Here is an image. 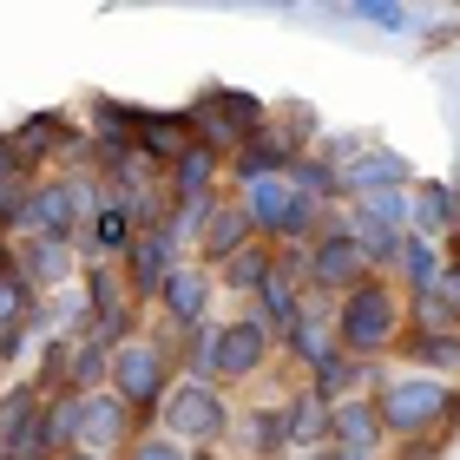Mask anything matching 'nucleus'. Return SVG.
<instances>
[{
    "instance_id": "9b49d317",
    "label": "nucleus",
    "mask_w": 460,
    "mask_h": 460,
    "mask_svg": "<svg viewBox=\"0 0 460 460\" xmlns=\"http://www.w3.org/2000/svg\"><path fill=\"white\" fill-rule=\"evenodd\" d=\"M73 270H79V243H66V237H27V243H13V257H7V277H20L33 296L66 289Z\"/></svg>"
},
{
    "instance_id": "412c9836",
    "label": "nucleus",
    "mask_w": 460,
    "mask_h": 460,
    "mask_svg": "<svg viewBox=\"0 0 460 460\" xmlns=\"http://www.w3.org/2000/svg\"><path fill=\"white\" fill-rule=\"evenodd\" d=\"M303 460H375V454H342V447H316V454H303Z\"/></svg>"
},
{
    "instance_id": "f03ea898",
    "label": "nucleus",
    "mask_w": 460,
    "mask_h": 460,
    "mask_svg": "<svg viewBox=\"0 0 460 460\" xmlns=\"http://www.w3.org/2000/svg\"><path fill=\"white\" fill-rule=\"evenodd\" d=\"M270 355H283V349H277V336H270L257 316H230V323H211V329H198V336H184V375L217 382L230 394V388L257 382V375L270 368Z\"/></svg>"
},
{
    "instance_id": "7ed1b4c3",
    "label": "nucleus",
    "mask_w": 460,
    "mask_h": 460,
    "mask_svg": "<svg viewBox=\"0 0 460 460\" xmlns=\"http://www.w3.org/2000/svg\"><path fill=\"white\" fill-rule=\"evenodd\" d=\"M336 342H342V355H355V362L402 355V342H408V283H394L382 270L375 283L342 296L336 303Z\"/></svg>"
},
{
    "instance_id": "2eb2a0df",
    "label": "nucleus",
    "mask_w": 460,
    "mask_h": 460,
    "mask_svg": "<svg viewBox=\"0 0 460 460\" xmlns=\"http://www.w3.org/2000/svg\"><path fill=\"white\" fill-rule=\"evenodd\" d=\"M132 237H138V217L125 211L119 198H106L93 211V224H86V243H93V263H125V250H132Z\"/></svg>"
},
{
    "instance_id": "4be33fe9",
    "label": "nucleus",
    "mask_w": 460,
    "mask_h": 460,
    "mask_svg": "<svg viewBox=\"0 0 460 460\" xmlns=\"http://www.w3.org/2000/svg\"><path fill=\"white\" fill-rule=\"evenodd\" d=\"M191 460H224V447H204V454H191Z\"/></svg>"
},
{
    "instance_id": "9d476101",
    "label": "nucleus",
    "mask_w": 460,
    "mask_h": 460,
    "mask_svg": "<svg viewBox=\"0 0 460 460\" xmlns=\"http://www.w3.org/2000/svg\"><path fill=\"white\" fill-rule=\"evenodd\" d=\"M145 428H152V421H145V414H132V408H125L112 388H99V394H79V447H73V454L119 460V454L132 447Z\"/></svg>"
},
{
    "instance_id": "0eeeda50",
    "label": "nucleus",
    "mask_w": 460,
    "mask_h": 460,
    "mask_svg": "<svg viewBox=\"0 0 460 460\" xmlns=\"http://www.w3.org/2000/svg\"><path fill=\"white\" fill-rule=\"evenodd\" d=\"M211 303H217V270H204V263L184 257L172 277H164V289H158V329L178 342V355H184V336L211 329Z\"/></svg>"
},
{
    "instance_id": "6ab92c4d",
    "label": "nucleus",
    "mask_w": 460,
    "mask_h": 460,
    "mask_svg": "<svg viewBox=\"0 0 460 460\" xmlns=\"http://www.w3.org/2000/svg\"><path fill=\"white\" fill-rule=\"evenodd\" d=\"M119 460H191V447H184V441H172L164 428H145V434H138V441L125 447Z\"/></svg>"
},
{
    "instance_id": "423d86ee",
    "label": "nucleus",
    "mask_w": 460,
    "mask_h": 460,
    "mask_svg": "<svg viewBox=\"0 0 460 460\" xmlns=\"http://www.w3.org/2000/svg\"><path fill=\"white\" fill-rule=\"evenodd\" d=\"M375 277H382V263L368 257V243L355 237L349 224H329L323 237L303 250V283H309V296H323V303H342Z\"/></svg>"
},
{
    "instance_id": "f3484780",
    "label": "nucleus",
    "mask_w": 460,
    "mask_h": 460,
    "mask_svg": "<svg viewBox=\"0 0 460 460\" xmlns=\"http://www.w3.org/2000/svg\"><path fill=\"white\" fill-rule=\"evenodd\" d=\"M33 303H40V296H33V289L20 283V277L0 283V362H7V355L27 342V329H33V316H40Z\"/></svg>"
},
{
    "instance_id": "6e6552de",
    "label": "nucleus",
    "mask_w": 460,
    "mask_h": 460,
    "mask_svg": "<svg viewBox=\"0 0 460 460\" xmlns=\"http://www.w3.org/2000/svg\"><path fill=\"white\" fill-rule=\"evenodd\" d=\"M257 243V217L243 211V198L237 191H217L211 204L198 211V224H191V263H204V270H224L237 250H250Z\"/></svg>"
},
{
    "instance_id": "ddd939ff",
    "label": "nucleus",
    "mask_w": 460,
    "mask_h": 460,
    "mask_svg": "<svg viewBox=\"0 0 460 460\" xmlns=\"http://www.w3.org/2000/svg\"><path fill=\"white\" fill-rule=\"evenodd\" d=\"M40 428H47V394H40L33 382H13L7 394H0V454L33 441Z\"/></svg>"
},
{
    "instance_id": "b1692460",
    "label": "nucleus",
    "mask_w": 460,
    "mask_h": 460,
    "mask_svg": "<svg viewBox=\"0 0 460 460\" xmlns=\"http://www.w3.org/2000/svg\"><path fill=\"white\" fill-rule=\"evenodd\" d=\"M59 460H99V454H59Z\"/></svg>"
},
{
    "instance_id": "aec40b11",
    "label": "nucleus",
    "mask_w": 460,
    "mask_h": 460,
    "mask_svg": "<svg viewBox=\"0 0 460 460\" xmlns=\"http://www.w3.org/2000/svg\"><path fill=\"white\" fill-rule=\"evenodd\" d=\"M414 217H421L428 230H441V224H454V198L434 184V191H421V211H414Z\"/></svg>"
},
{
    "instance_id": "20e7f679",
    "label": "nucleus",
    "mask_w": 460,
    "mask_h": 460,
    "mask_svg": "<svg viewBox=\"0 0 460 460\" xmlns=\"http://www.w3.org/2000/svg\"><path fill=\"white\" fill-rule=\"evenodd\" d=\"M178 342L172 336H158V329H145V336H132V342H119L112 349V394L132 414H145V421H158V408H164V394H172V382H178Z\"/></svg>"
},
{
    "instance_id": "a211bd4d",
    "label": "nucleus",
    "mask_w": 460,
    "mask_h": 460,
    "mask_svg": "<svg viewBox=\"0 0 460 460\" xmlns=\"http://www.w3.org/2000/svg\"><path fill=\"white\" fill-rule=\"evenodd\" d=\"M402 355L421 375H434V382H454L460 388V336H408Z\"/></svg>"
},
{
    "instance_id": "f8f14e48",
    "label": "nucleus",
    "mask_w": 460,
    "mask_h": 460,
    "mask_svg": "<svg viewBox=\"0 0 460 460\" xmlns=\"http://www.w3.org/2000/svg\"><path fill=\"white\" fill-rule=\"evenodd\" d=\"M329 447H342V454H375V460L394 454L388 421H382V408H375V394H349V402L329 408Z\"/></svg>"
},
{
    "instance_id": "1a4fd4ad",
    "label": "nucleus",
    "mask_w": 460,
    "mask_h": 460,
    "mask_svg": "<svg viewBox=\"0 0 460 460\" xmlns=\"http://www.w3.org/2000/svg\"><path fill=\"white\" fill-rule=\"evenodd\" d=\"M86 329L112 349L138 336V296L119 263H86Z\"/></svg>"
},
{
    "instance_id": "5701e85b",
    "label": "nucleus",
    "mask_w": 460,
    "mask_h": 460,
    "mask_svg": "<svg viewBox=\"0 0 460 460\" xmlns=\"http://www.w3.org/2000/svg\"><path fill=\"white\" fill-rule=\"evenodd\" d=\"M0 257H13V237H7V230H0Z\"/></svg>"
},
{
    "instance_id": "dca6fc26",
    "label": "nucleus",
    "mask_w": 460,
    "mask_h": 460,
    "mask_svg": "<svg viewBox=\"0 0 460 460\" xmlns=\"http://www.w3.org/2000/svg\"><path fill=\"white\" fill-rule=\"evenodd\" d=\"M243 447L257 454V460H277L296 447V428H289V402L283 408H250V421H243Z\"/></svg>"
},
{
    "instance_id": "4468645a",
    "label": "nucleus",
    "mask_w": 460,
    "mask_h": 460,
    "mask_svg": "<svg viewBox=\"0 0 460 460\" xmlns=\"http://www.w3.org/2000/svg\"><path fill=\"white\" fill-rule=\"evenodd\" d=\"M277 257H283V250L270 243V237H257L250 250H237V257H230V263L217 270V289H224V296H243V303H257V289L270 283V270H277Z\"/></svg>"
},
{
    "instance_id": "39448f33",
    "label": "nucleus",
    "mask_w": 460,
    "mask_h": 460,
    "mask_svg": "<svg viewBox=\"0 0 460 460\" xmlns=\"http://www.w3.org/2000/svg\"><path fill=\"white\" fill-rule=\"evenodd\" d=\"M152 428H164L172 441H184L191 454H204V447H224V441H230V428H237V408H230V394H224L217 382L178 375Z\"/></svg>"
},
{
    "instance_id": "f257e3e1",
    "label": "nucleus",
    "mask_w": 460,
    "mask_h": 460,
    "mask_svg": "<svg viewBox=\"0 0 460 460\" xmlns=\"http://www.w3.org/2000/svg\"><path fill=\"white\" fill-rule=\"evenodd\" d=\"M375 408L388 421V441L394 447H434L441 434L460 421V388L454 382H434V375H375Z\"/></svg>"
}]
</instances>
